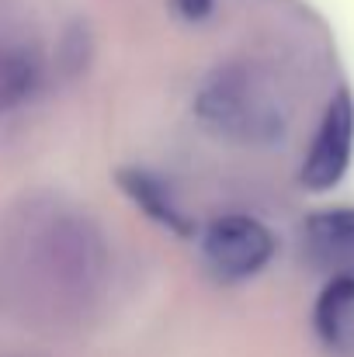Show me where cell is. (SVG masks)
Segmentation results:
<instances>
[{"mask_svg": "<svg viewBox=\"0 0 354 357\" xmlns=\"http://www.w3.org/2000/svg\"><path fill=\"white\" fill-rule=\"evenodd\" d=\"M309 236L323 253L354 260V208H330L309 219Z\"/></svg>", "mask_w": 354, "mask_h": 357, "instance_id": "cell-7", "label": "cell"}, {"mask_svg": "<svg viewBox=\"0 0 354 357\" xmlns=\"http://www.w3.org/2000/svg\"><path fill=\"white\" fill-rule=\"evenodd\" d=\"M195 119L219 139L239 146H267L285 132V105L264 70L230 63L209 73L198 87Z\"/></svg>", "mask_w": 354, "mask_h": 357, "instance_id": "cell-2", "label": "cell"}, {"mask_svg": "<svg viewBox=\"0 0 354 357\" xmlns=\"http://www.w3.org/2000/svg\"><path fill=\"white\" fill-rule=\"evenodd\" d=\"M202 253L219 278L243 281L274 257V236L264 222L250 215H223L205 229Z\"/></svg>", "mask_w": 354, "mask_h": 357, "instance_id": "cell-3", "label": "cell"}, {"mask_svg": "<svg viewBox=\"0 0 354 357\" xmlns=\"http://www.w3.org/2000/svg\"><path fill=\"white\" fill-rule=\"evenodd\" d=\"M354 326V274L334 278L316 302V333L327 344H341Z\"/></svg>", "mask_w": 354, "mask_h": 357, "instance_id": "cell-5", "label": "cell"}, {"mask_svg": "<svg viewBox=\"0 0 354 357\" xmlns=\"http://www.w3.org/2000/svg\"><path fill=\"white\" fill-rule=\"evenodd\" d=\"M38 87V59L31 49L14 45L0 52V112L24 105Z\"/></svg>", "mask_w": 354, "mask_h": 357, "instance_id": "cell-6", "label": "cell"}, {"mask_svg": "<svg viewBox=\"0 0 354 357\" xmlns=\"http://www.w3.org/2000/svg\"><path fill=\"white\" fill-rule=\"evenodd\" d=\"M3 260L35 291L80 302L105 281L108 243L98 222L66 198L31 195L7 215Z\"/></svg>", "mask_w": 354, "mask_h": 357, "instance_id": "cell-1", "label": "cell"}, {"mask_svg": "<svg viewBox=\"0 0 354 357\" xmlns=\"http://www.w3.org/2000/svg\"><path fill=\"white\" fill-rule=\"evenodd\" d=\"M177 7H181L184 17L198 21V17H205V14L212 10V0H177Z\"/></svg>", "mask_w": 354, "mask_h": 357, "instance_id": "cell-8", "label": "cell"}, {"mask_svg": "<svg viewBox=\"0 0 354 357\" xmlns=\"http://www.w3.org/2000/svg\"><path fill=\"white\" fill-rule=\"evenodd\" d=\"M354 156V98L337 91L327 105L323 121L313 135V146L302 160V184L309 191H330L344 181Z\"/></svg>", "mask_w": 354, "mask_h": 357, "instance_id": "cell-4", "label": "cell"}]
</instances>
